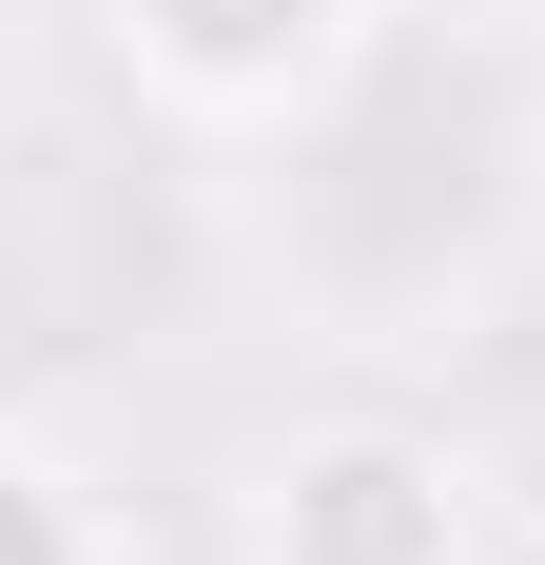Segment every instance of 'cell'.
Wrapping results in <instances>:
<instances>
[{
    "instance_id": "1",
    "label": "cell",
    "mask_w": 545,
    "mask_h": 565,
    "mask_svg": "<svg viewBox=\"0 0 545 565\" xmlns=\"http://www.w3.org/2000/svg\"><path fill=\"white\" fill-rule=\"evenodd\" d=\"M254 565H488V488H468L448 429L331 409L254 468Z\"/></svg>"
},
{
    "instance_id": "2",
    "label": "cell",
    "mask_w": 545,
    "mask_h": 565,
    "mask_svg": "<svg viewBox=\"0 0 545 565\" xmlns=\"http://www.w3.org/2000/svg\"><path fill=\"white\" fill-rule=\"evenodd\" d=\"M137 98L157 117H215V137H292V117L351 98L371 58V0H98Z\"/></svg>"
},
{
    "instance_id": "3",
    "label": "cell",
    "mask_w": 545,
    "mask_h": 565,
    "mask_svg": "<svg viewBox=\"0 0 545 565\" xmlns=\"http://www.w3.org/2000/svg\"><path fill=\"white\" fill-rule=\"evenodd\" d=\"M0 565H98L78 468H58V449H20V429H0Z\"/></svg>"
},
{
    "instance_id": "4",
    "label": "cell",
    "mask_w": 545,
    "mask_h": 565,
    "mask_svg": "<svg viewBox=\"0 0 545 565\" xmlns=\"http://www.w3.org/2000/svg\"><path fill=\"white\" fill-rule=\"evenodd\" d=\"M506 565H545V526H526V546H506Z\"/></svg>"
}]
</instances>
